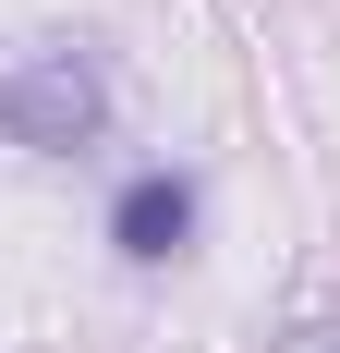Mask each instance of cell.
Instances as JSON below:
<instances>
[{
  "label": "cell",
  "mask_w": 340,
  "mask_h": 353,
  "mask_svg": "<svg viewBox=\"0 0 340 353\" xmlns=\"http://www.w3.org/2000/svg\"><path fill=\"white\" fill-rule=\"evenodd\" d=\"M109 232H122V256H182V232H195V183L182 171H146V183H122V208H109Z\"/></svg>",
  "instance_id": "2"
},
{
  "label": "cell",
  "mask_w": 340,
  "mask_h": 353,
  "mask_svg": "<svg viewBox=\"0 0 340 353\" xmlns=\"http://www.w3.org/2000/svg\"><path fill=\"white\" fill-rule=\"evenodd\" d=\"M279 353H340V329H292V341H279Z\"/></svg>",
  "instance_id": "3"
},
{
  "label": "cell",
  "mask_w": 340,
  "mask_h": 353,
  "mask_svg": "<svg viewBox=\"0 0 340 353\" xmlns=\"http://www.w3.org/2000/svg\"><path fill=\"white\" fill-rule=\"evenodd\" d=\"M98 61H85V49H61V37H49V49H25V61L0 73V134L12 146H85L98 134Z\"/></svg>",
  "instance_id": "1"
}]
</instances>
